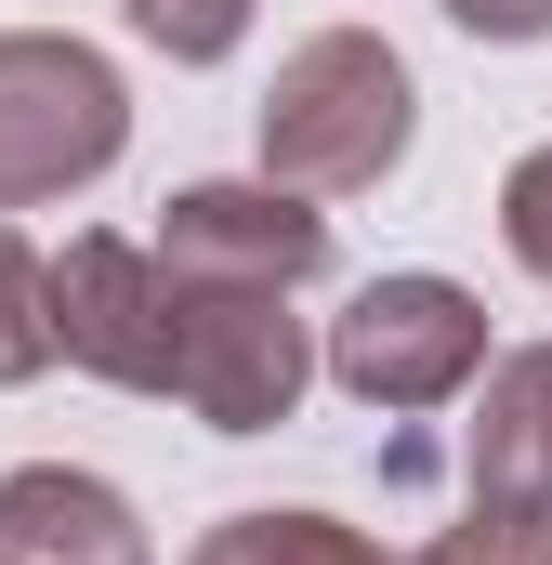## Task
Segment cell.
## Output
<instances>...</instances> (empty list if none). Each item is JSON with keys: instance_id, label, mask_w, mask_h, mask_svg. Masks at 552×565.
I'll return each instance as SVG.
<instances>
[{"instance_id": "cell-1", "label": "cell", "mask_w": 552, "mask_h": 565, "mask_svg": "<svg viewBox=\"0 0 552 565\" xmlns=\"http://www.w3.org/2000/svg\"><path fill=\"white\" fill-rule=\"evenodd\" d=\"M421 132V79L382 26H316L264 79V171L302 198H369Z\"/></svg>"}, {"instance_id": "cell-2", "label": "cell", "mask_w": 552, "mask_h": 565, "mask_svg": "<svg viewBox=\"0 0 552 565\" xmlns=\"http://www.w3.org/2000/svg\"><path fill=\"white\" fill-rule=\"evenodd\" d=\"M119 145H132V93L93 40L0 26V211H53V198L106 184Z\"/></svg>"}, {"instance_id": "cell-3", "label": "cell", "mask_w": 552, "mask_h": 565, "mask_svg": "<svg viewBox=\"0 0 552 565\" xmlns=\"http://www.w3.org/2000/svg\"><path fill=\"white\" fill-rule=\"evenodd\" d=\"M329 382L355 408H447L487 382V302L460 277H369L342 316H329Z\"/></svg>"}, {"instance_id": "cell-4", "label": "cell", "mask_w": 552, "mask_h": 565, "mask_svg": "<svg viewBox=\"0 0 552 565\" xmlns=\"http://www.w3.org/2000/svg\"><path fill=\"white\" fill-rule=\"evenodd\" d=\"M184 289V355H171V408L211 434H276L302 408V382L329 369L289 316V289H237V277H171Z\"/></svg>"}, {"instance_id": "cell-5", "label": "cell", "mask_w": 552, "mask_h": 565, "mask_svg": "<svg viewBox=\"0 0 552 565\" xmlns=\"http://www.w3.org/2000/svg\"><path fill=\"white\" fill-rule=\"evenodd\" d=\"M53 355L119 382V395H171L184 355V289L158 264V237H66L53 250Z\"/></svg>"}, {"instance_id": "cell-6", "label": "cell", "mask_w": 552, "mask_h": 565, "mask_svg": "<svg viewBox=\"0 0 552 565\" xmlns=\"http://www.w3.org/2000/svg\"><path fill=\"white\" fill-rule=\"evenodd\" d=\"M158 264L171 277H237V289H316L329 277V211L302 184H184L158 211Z\"/></svg>"}, {"instance_id": "cell-7", "label": "cell", "mask_w": 552, "mask_h": 565, "mask_svg": "<svg viewBox=\"0 0 552 565\" xmlns=\"http://www.w3.org/2000/svg\"><path fill=\"white\" fill-rule=\"evenodd\" d=\"M0 565H158V540L106 473L26 460V473H0Z\"/></svg>"}, {"instance_id": "cell-8", "label": "cell", "mask_w": 552, "mask_h": 565, "mask_svg": "<svg viewBox=\"0 0 552 565\" xmlns=\"http://www.w3.org/2000/svg\"><path fill=\"white\" fill-rule=\"evenodd\" d=\"M474 500L552 513V342L487 355V395H474Z\"/></svg>"}, {"instance_id": "cell-9", "label": "cell", "mask_w": 552, "mask_h": 565, "mask_svg": "<svg viewBox=\"0 0 552 565\" xmlns=\"http://www.w3.org/2000/svg\"><path fill=\"white\" fill-rule=\"evenodd\" d=\"M184 565H395V553L342 513H224V526H198Z\"/></svg>"}, {"instance_id": "cell-10", "label": "cell", "mask_w": 552, "mask_h": 565, "mask_svg": "<svg viewBox=\"0 0 552 565\" xmlns=\"http://www.w3.org/2000/svg\"><path fill=\"white\" fill-rule=\"evenodd\" d=\"M40 369H53V250L0 224V382H40Z\"/></svg>"}, {"instance_id": "cell-11", "label": "cell", "mask_w": 552, "mask_h": 565, "mask_svg": "<svg viewBox=\"0 0 552 565\" xmlns=\"http://www.w3.org/2000/svg\"><path fill=\"white\" fill-rule=\"evenodd\" d=\"M408 565H552V513H527V500H474V513L434 526Z\"/></svg>"}, {"instance_id": "cell-12", "label": "cell", "mask_w": 552, "mask_h": 565, "mask_svg": "<svg viewBox=\"0 0 552 565\" xmlns=\"http://www.w3.org/2000/svg\"><path fill=\"white\" fill-rule=\"evenodd\" d=\"M119 13H132L145 53H171V66H224L251 40V0H119Z\"/></svg>"}, {"instance_id": "cell-13", "label": "cell", "mask_w": 552, "mask_h": 565, "mask_svg": "<svg viewBox=\"0 0 552 565\" xmlns=\"http://www.w3.org/2000/svg\"><path fill=\"white\" fill-rule=\"evenodd\" d=\"M500 250L552 289V145H527V158H513V184H500Z\"/></svg>"}, {"instance_id": "cell-14", "label": "cell", "mask_w": 552, "mask_h": 565, "mask_svg": "<svg viewBox=\"0 0 552 565\" xmlns=\"http://www.w3.org/2000/svg\"><path fill=\"white\" fill-rule=\"evenodd\" d=\"M460 40H552V0H447Z\"/></svg>"}]
</instances>
